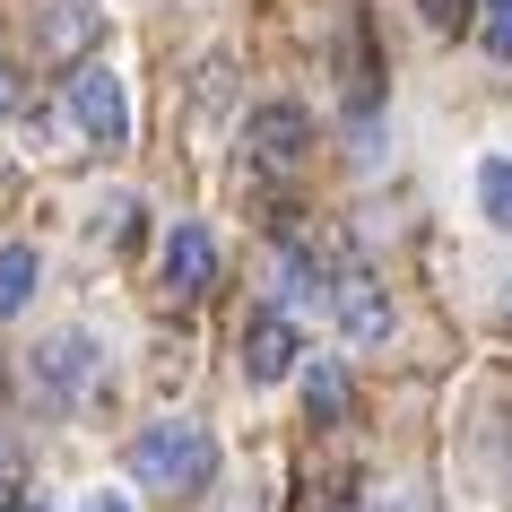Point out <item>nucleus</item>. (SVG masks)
I'll return each instance as SVG.
<instances>
[{
    "mask_svg": "<svg viewBox=\"0 0 512 512\" xmlns=\"http://www.w3.org/2000/svg\"><path fill=\"white\" fill-rule=\"evenodd\" d=\"M122 469H131V486H148V495H191V486H209V469H217V434L191 426V417H157V426H139L131 443H122Z\"/></svg>",
    "mask_w": 512,
    "mask_h": 512,
    "instance_id": "1",
    "label": "nucleus"
},
{
    "mask_svg": "<svg viewBox=\"0 0 512 512\" xmlns=\"http://www.w3.org/2000/svg\"><path fill=\"white\" fill-rule=\"evenodd\" d=\"M486 18H478V35H486V53L495 61H512V0H478Z\"/></svg>",
    "mask_w": 512,
    "mask_h": 512,
    "instance_id": "13",
    "label": "nucleus"
},
{
    "mask_svg": "<svg viewBox=\"0 0 512 512\" xmlns=\"http://www.w3.org/2000/svg\"><path fill=\"white\" fill-rule=\"evenodd\" d=\"M87 35H96V0H53L44 44H53V53H70V44H87Z\"/></svg>",
    "mask_w": 512,
    "mask_h": 512,
    "instance_id": "11",
    "label": "nucleus"
},
{
    "mask_svg": "<svg viewBox=\"0 0 512 512\" xmlns=\"http://www.w3.org/2000/svg\"><path fill=\"white\" fill-rule=\"evenodd\" d=\"M18 512H53V504H18Z\"/></svg>",
    "mask_w": 512,
    "mask_h": 512,
    "instance_id": "17",
    "label": "nucleus"
},
{
    "mask_svg": "<svg viewBox=\"0 0 512 512\" xmlns=\"http://www.w3.org/2000/svg\"><path fill=\"white\" fill-rule=\"evenodd\" d=\"M330 322H339V339H356V348L391 339V296H382V278L374 270H330Z\"/></svg>",
    "mask_w": 512,
    "mask_h": 512,
    "instance_id": "5",
    "label": "nucleus"
},
{
    "mask_svg": "<svg viewBox=\"0 0 512 512\" xmlns=\"http://www.w3.org/2000/svg\"><path fill=\"white\" fill-rule=\"evenodd\" d=\"M9 113H18V70L0 61V122H9Z\"/></svg>",
    "mask_w": 512,
    "mask_h": 512,
    "instance_id": "14",
    "label": "nucleus"
},
{
    "mask_svg": "<svg viewBox=\"0 0 512 512\" xmlns=\"http://www.w3.org/2000/svg\"><path fill=\"white\" fill-rule=\"evenodd\" d=\"M304 148H313V113H304V105H261L252 122H243V157H252V174H296Z\"/></svg>",
    "mask_w": 512,
    "mask_h": 512,
    "instance_id": "3",
    "label": "nucleus"
},
{
    "mask_svg": "<svg viewBox=\"0 0 512 512\" xmlns=\"http://www.w3.org/2000/svg\"><path fill=\"white\" fill-rule=\"evenodd\" d=\"M322 287H330V270L304 252V243H278V252H270V313L296 322V304H313Z\"/></svg>",
    "mask_w": 512,
    "mask_h": 512,
    "instance_id": "8",
    "label": "nucleus"
},
{
    "mask_svg": "<svg viewBox=\"0 0 512 512\" xmlns=\"http://www.w3.org/2000/svg\"><path fill=\"white\" fill-rule=\"evenodd\" d=\"M304 400H313V426H330L339 400H348V374L339 365H304Z\"/></svg>",
    "mask_w": 512,
    "mask_h": 512,
    "instance_id": "12",
    "label": "nucleus"
},
{
    "mask_svg": "<svg viewBox=\"0 0 512 512\" xmlns=\"http://www.w3.org/2000/svg\"><path fill=\"white\" fill-rule=\"evenodd\" d=\"M478 217L495 235H512V157H486L478 165Z\"/></svg>",
    "mask_w": 512,
    "mask_h": 512,
    "instance_id": "10",
    "label": "nucleus"
},
{
    "mask_svg": "<svg viewBox=\"0 0 512 512\" xmlns=\"http://www.w3.org/2000/svg\"><path fill=\"white\" fill-rule=\"evenodd\" d=\"M27 296H35V243H0V322L27 313Z\"/></svg>",
    "mask_w": 512,
    "mask_h": 512,
    "instance_id": "9",
    "label": "nucleus"
},
{
    "mask_svg": "<svg viewBox=\"0 0 512 512\" xmlns=\"http://www.w3.org/2000/svg\"><path fill=\"white\" fill-rule=\"evenodd\" d=\"M79 512H131V495H87Z\"/></svg>",
    "mask_w": 512,
    "mask_h": 512,
    "instance_id": "16",
    "label": "nucleus"
},
{
    "mask_svg": "<svg viewBox=\"0 0 512 512\" xmlns=\"http://www.w3.org/2000/svg\"><path fill=\"white\" fill-rule=\"evenodd\" d=\"M426 18L434 27H460V0H426Z\"/></svg>",
    "mask_w": 512,
    "mask_h": 512,
    "instance_id": "15",
    "label": "nucleus"
},
{
    "mask_svg": "<svg viewBox=\"0 0 512 512\" xmlns=\"http://www.w3.org/2000/svg\"><path fill=\"white\" fill-rule=\"evenodd\" d=\"M504 322H512V287H504Z\"/></svg>",
    "mask_w": 512,
    "mask_h": 512,
    "instance_id": "18",
    "label": "nucleus"
},
{
    "mask_svg": "<svg viewBox=\"0 0 512 512\" xmlns=\"http://www.w3.org/2000/svg\"><path fill=\"white\" fill-rule=\"evenodd\" d=\"M61 122L96 148V157H113L122 139H131V96H122V70H105V61H79L70 79H61Z\"/></svg>",
    "mask_w": 512,
    "mask_h": 512,
    "instance_id": "2",
    "label": "nucleus"
},
{
    "mask_svg": "<svg viewBox=\"0 0 512 512\" xmlns=\"http://www.w3.org/2000/svg\"><path fill=\"white\" fill-rule=\"evenodd\" d=\"M96 330H53V339H44V348H35V391H44V400H87V391H96Z\"/></svg>",
    "mask_w": 512,
    "mask_h": 512,
    "instance_id": "4",
    "label": "nucleus"
},
{
    "mask_svg": "<svg viewBox=\"0 0 512 512\" xmlns=\"http://www.w3.org/2000/svg\"><path fill=\"white\" fill-rule=\"evenodd\" d=\"M243 374H252V382L304 374V330L287 322V313H252V330H243Z\"/></svg>",
    "mask_w": 512,
    "mask_h": 512,
    "instance_id": "6",
    "label": "nucleus"
},
{
    "mask_svg": "<svg viewBox=\"0 0 512 512\" xmlns=\"http://www.w3.org/2000/svg\"><path fill=\"white\" fill-rule=\"evenodd\" d=\"M209 270H217L209 226H200V217H183V226L165 235V296H174V304H191L200 287H209Z\"/></svg>",
    "mask_w": 512,
    "mask_h": 512,
    "instance_id": "7",
    "label": "nucleus"
}]
</instances>
